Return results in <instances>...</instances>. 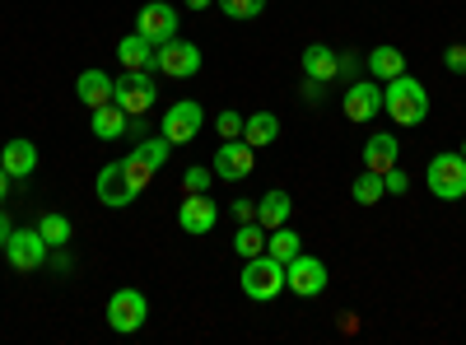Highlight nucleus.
I'll use <instances>...</instances> for the list:
<instances>
[{"instance_id": "nucleus-20", "label": "nucleus", "mask_w": 466, "mask_h": 345, "mask_svg": "<svg viewBox=\"0 0 466 345\" xmlns=\"http://www.w3.org/2000/svg\"><path fill=\"white\" fill-rule=\"evenodd\" d=\"M289 215H294V201H289V191H266V197H257V224L266 228H280V224H289Z\"/></svg>"}, {"instance_id": "nucleus-1", "label": "nucleus", "mask_w": 466, "mask_h": 345, "mask_svg": "<svg viewBox=\"0 0 466 345\" xmlns=\"http://www.w3.org/2000/svg\"><path fill=\"white\" fill-rule=\"evenodd\" d=\"M382 112L397 127H420L430 117V89H424L415 75H397V80L382 85Z\"/></svg>"}, {"instance_id": "nucleus-5", "label": "nucleus", "mask_w": 466, "mask_h": 345, "mask_svg": "<svg viewBox=\"0 0 466 345\" xmlns=\"http://www.w3.org/2000/svg\"><path fill=\"white\" fill-rule=\"evenodd\" d=\"M201 47L187 43V37H168L159 43V56H154V75H168V80H191V75L201 70Z\"/></svg>"}, {"instance_id": "nucleus-10", "label": "nucleus", "mask_w": 466, "mask_h": 345, "mask_svg": "<svg viewBox=\"0 0 466 345\" xmlns=\"http://www.w3.org/2000/svg\"><path fill=\"white\" fill-rule=\"evenodd\" d=\"M210 168H215V178H219V182H243V178L257 168V149H252L243 136H238V140H224V145L215 149Z\"/></svg>"}, {"instance_id": "nucleus-3", "label": "nucleus", "mask_w": 466, "mask_h": 345, "mask_svg": "<svg viewBox=\"0 0 466 345\" xmlns=\"http://www.w3.org/2000/svg\"><path fill=\"white\" fill-rule=\"evenodd\" d=\"M168 155H173V145L164 140V136H154V140H140L131 155L122 159V173H127V182L136 187V191H145L154 178H159V168L168 164Z\"/></svg>"}, {"instance_id": "nucleus-31", "label": "nucleus", "mask_w": 466, "mask_h": 345, "mask_svg": "<svg viewBox=\"0 0 466 345\" xmlns=\"http://www.w3.org/2000/svg\"><path fill=\"white\" fill-rule=\"evenodd\" d=\"M215 131H219L224 140H238V136H243V112H233V107L219 112V117H215Z\"/></svg>"}, {"instance_id": "nucleus-15", "label": "nucleus", "mask_w": 466, "mask_h": 345, "mask_svg": "<svg viewBox=\"0 0 466 345\" xmlns=\"http://www.w3.org/2000/svg\"><path fill=\"white\" fill-rule=\"evenodd\" d=\"M94 191H98V201L103 206H112V210H122V206H131L140 191L127 182V173H122V164H103L98 168V182H94Z\"/></svg>"}, {"instance_id": "nucleus-21", "label": "nucleus", "mask_w": 466, "mask_h": 345, "mask_svg": "<svg viewBox=\"0 0 466 345\" xmlns=\"http://www.w3.org/2000/svg\"><path fill=\"white\" fill-rule=\"evenodd\" d=\"M75 94H80V103L94 112L103 103H112V75L107 70H85L80 80H75Z\"/></svg>"}, {"instance_id": "nucleus-23", "label": "nucleus", "mask_w": 466, "mask_h": 345, "mask_svg": "<svg viewBox=\"0 0 466 345\" xmlns=\"http://www.w3.org/2000/svg\"><path fill=\"white\" fill-rule=\"evenodd\" d=\"M0 164H5L10 178H28L37 168V145L33 140H5V149H0Z\"/></svg>"}, {"instance_id": "nucleus-19", "label": "nucleus", "mask_w": 466, "mask_h": 345, "mask_svg": "<svg viewBox=\"0 0 466 345\" xmlns=\"http://www.w3.org/2000/svg\"><path fill=\"white\" fill-rule=\"evenodd\" d=\"M154 56H159V47H154L149 37H140V33H127L122 43H116V61H122V70H154Z\"/></svg>"}, {"instance_id": "nucleus-28", "label": "nucleus", "mask_w": 466, "mask_h": 345, "mask_svg": "<svg viewBox=\"0 0 466 345\" xmlns=\"http://www.w3.org/2000/svg\"><path fill=\"white\" fill-rule=\"evenodd\" d=\"M233 252H238L243 261H248V257H257V252H266V228H261L257 219L238 224V234H233Z\"/></svg>"}, {"instance_id": "nucleus-35", "label": "nucleus", "mask_w": 466, "mask_h": 345, "mask_svg": "<svg viewBox=\"0 0 466 345\" xmlns=\"http://www.w3.org/2000/svg\"><path fill=\"white\" fill-rule=\"evenodd\" d=\"M10 234H15V228H10V219H5V215H0V252H5V243H10Z\"/></svg>"}, {"instance_id": "nucleus-34", "label": "nucleus", "mask_w": 466, "mask_h": 345, "mask_svg": "<svg viewBox=\"0 0 466 345\" xmlns=\"http://www.w3.org/2000/svg\"><path fill=\"white\" fill-rule=\"evenodd\" d=\"M233 219H238V224L257 219V201H233Z\"/></svg>"}, {"instance_id": "nucleus-14", "label": "nucleus", "mask_w": 466, "mask_h": 345, "mask_svg": "<svg viewBox=\"0 0 466 345\" xmlns=\"http://www.w3.org/2000/svg\"><path fill=\"white\" fill-rule=\"evenodd\" d=\"M345 117L350 122H373V117H382V85L378 80H355L345 89Z\"/></svg>"}, {"instance_id": "nucleus-33", "label": "nucleus", "mask_w": 466, "mask_h": 345, "mask_svg": "<svg viewBox=\"0 0 466 345\" xmlns=\"http://www.w3.org/2000/svg\"><path fill=\"white\" fill-rule=\"evenodd\" d=\"M443 66H448L452 75H466V43H452V47L443 52Z\"/></svg>"}, {"instance_id": "nucleus-37", "label": "nucleus", "mask_w": 466, "mask_h": 345, "mask_svg": "<svg viewBox=\"0 0 466 345\" xmlns=\"http://www.w3.org/2000/svg\"><path fill=\"white\" fill-rule=\"evenodd\" d=\"M10 197V173H5V164H0V201Z\"/></svg>"}, {"instance_id": "nucleus-30", "label": "nucleus", "mask_w": 466, "mask_h": 345, "mask_svg": "<svg viewBox=\"0 0 466 345\" xmlns=\"http://www.w3.org/2000/svg\"><path fill=\"white\" fill-rule=\"evenodd\" d=\"M210 182H215V168H201V164H191L182 173V191H210Z\"/></svg>"}, {"instance_id": "nucleus-26", "label": "nucleus", "mask_w": 466, "mask_h": 345, "mask_svg": "<svg viewBox=\"0 0 466 345\" xmlns=\"http://www.w3.org/2000/svg\"><path fill=\"white\" fill-rule=\"evenodd\" d=\"M37 234L47 238V248H66V243H70V234H75V224H70V215L47 210L43 219H37Z\"/></svg>"}, {"instance_id": "nucleus-22", "label": "nucleus", "mask_w": 466, "mask_h": 345, "mask_svg": "<svg viewBox=\"0 0 466 345\" xmlns=\"http://www.w3.org/2000/svg\"><path fill=\"white\" fill-rule=\"evenodd\" d=\"M364 66H369V75H373V80L378 85H387V80H397V75H406V56L397 52V47H373L369 56H364Z\"/></svg>"}, {"instance_id": "nucleus-11", "label": "nucleus", "mask_w": 466, "mask_h": 345, "mask_svg": "<svg viewBox=\"0 0 466 345\" xmlns=\"http://www.w3.org/2000/svg\"><path fill=\"white\" fill-rule=\"evenodd\" d=\"M285 289H294L299 299H318L327 289V261L299 252L289 266H285Z\"/></svg>"}, {"instance_id": "nucleus-25", "label": "nucleus", "mask_w": 466, "mask_h": 345, "mask_svg": "<svg viewBox=\"0 0 466 345\" xmlns=\"http://www.w3.org/2000/svg\"><path fill=\"white\" fill-rule=\"evenodd\" d=\"M266 252L276 257V261H285V266H289V261L303 252V238L294 234L289 224H280V228H270V234H266Z\"/></svg>"}, {"instance_id": "nucleus-38", "label": "nucleus", "mask_w": 466, "mask_h": 345, "mask_svg": "<svg viewBox=\"0 0 466 345\" xmlns=\"http://www.w3.org/2000/svg\"><path fill=\"white\" fill-rule=\"evenodd\" d=\"M206 5H215V0H187V10H197V15H201Z\"/></svg>"}, {"instance_id": "nucleus-9", "label": "nucleus", "mask_w": 466, "mask_h": 345, "mask_svg": "<svg viewBox=\"0 0 466 345\" xmlns=\"http://www.w3.org/2000/svg\"><path fill=\"white\" fill-rule=\"evenodd\" d=\"M5 257L19 276H33V271H43L47 266V238L37 234V228H15L10 243H5Z\"/></svg>"}, {"instance_id": "nucleus-18", "label": "nucleus", "mask_w": 466, "mask_h": 345, "mask_svg": "<svg viewBox=\"0 0 466 345\" xmlns=\"http://www.w3.org/2000/svg\"><path fill=\"white\" fill-rule=\"evenodd\" d=\"M397 159H401V140H397L392 131H378V136H369V140H364V168L387 173Z\"/></svg>"}, {"instance_id": "nucleus-12", "label": "nucleus", "mask_w": 466, "mask_h": 345, "mask_svg": "<svg viewBox=\"0 0 466 345\" xmlns=\"http://www.w3.org/2000/svg\"><path fill=\"white\" fill-rule=\"evenodd\" d=\"M215 224H219V206L206 197V191H187V201L177 206V228L182 234L201 238V234H210Z\"/></svg>"}, {"instance_id": "nucleus-39", "label": "nucleus", "mask_w": 466, "mask_h": 345, "mask_svg": "<svg viewBox=\"0 0 466 345\" xmlns=\"http://www.w3.org/2000/svg\"><path fill=\"white\" fill-rule=\"evenodd\" d=\"M461 159H466V140H461Z\"/></svg>"}, {"instance_id": "nucleus-6", "label": "nucleus", "mask_w": 466, "mask_h": 345, "mask_svg": "<svg viewBox=\"0 0 466 345\" xmlns=\"http://www.w3.org/2000/svg\"><path fill=\"white\" fill-rule=\"evenodd\" d=\"M424 187H430L439 201H461L466 197V159L461 155H434L430 173H424Z\"/></svg>"}, {"instance_id": "nucleus-24", "label": "nucleus", "mask_w": 466, "mask_h": 345, "mask_svg": "<svg viewBox=\"0 0 466 345\" xmlns=\"http://www.w3.org/2000/svg\"><path fill=\"white\" fill-rule=\"evenodd\" d=\"M276 136H280V117H276V112H252V117H243V140L252 149L276 145Z\"/></svg>"}, {"instance_id": "nucleus-16", "label": "nucleus", "mask_w": 466, "mask_h": 345, "mask_svg": "<svg viewBox=\"0 0 466 345\" xmlns=\"http://www.w3.org/2000/svg\"><path fill=\"white\" fill-rule=\"evenodd\" d=\"M131 112L122 107V103H103V107H94L89 112V127H94V136L98 140H116V136H127L131 131Z\"/></svg>"}, {"instance_id": "nucleus-2", "label": "nucleus", "mask_w": 466, "mask_h": 345, "mask_svg": "<svg viewBox=\"0 0 466 345\" xmlns=\"http://www.w3.org/2000/svg\"><path fill=\"white\" fill-rule=\"evenodd\" d=\"M238 285H243V294H248V299L270 303V299H276V294L285 289V261H276L270 252L248 257V261H243V276H238Z\"/></svg>"}, {"instance_id": "nucleus-7", "label": "nucleus", "mask_w": 466, "mask_h": 345, "mask_svg": "<svg viewBox=\"0 0 466 345\" xmlns=\"http://www.w3.org/2000/svg\"><path fill=\"white\" fill-rule=\"evenodd\" d=\"M206 127V107L197 98H177L168 112H164V122H159V136L168 145H187V140H197V131Z\"/></svg>"}, {"instance_id": "nucleus-27", "label": "nucleus", "mask_w": 466, "mask_h": 345, "mask_svg": "<svg viewBox=\"0 0 466 345\" xmlns=\"http://www.w3.org/2000/svg\"><path fill=\"white\" fill-rule=\"evenodd\" d=\"M350 197H355L360 206H378L382 197H387V187H382V173H373V168H364L355 182H350Z\"/></svg>"}, {"instance_id": "nucleus-8", "label": "nucleus", "mask_w": 466, "mask_h": 345, "mask_svg": "<svg viewBox=\"0 0 466 345\" xmlns=\"http://www.w3.org/2000/svg\"><path fill=\"white\" fill-rule=\"evenodd\" d=\"M145 318H149V299H145L140 289H116V294L107 299V327H112L116 336L140 331Z\"/></svg>"}, {"instance_id": "nucleus-4", "label": "nucleus", "mask_w": 466, "mask_h": 345, "mask_svg": "<svg viewBox=\"0 0 466 345\" xmlns=\"http://www.w3.org/2000/svg\"><path fill=\"white\" fill-rule=\"evenodd\" d=\"M159 98V85H154V70H122L112 80V103H122L131 117H145Z\"/></svg>"}, {"instance_id": "nucleus-29", "label": "nucleus", "mask_w": 466, "mask_h": 345, "mask_svg": "<svg viewBox=\"0 0 466 345\" xmlns=\"http://www.w3.org/2000/svg\"><path fill=\"white\" fill-rule=\"evenodd\" d=\"M215 5L228 15V19H257L266 10V0H215Z\"/></svg>"}, {"instance_id": "nucleus-17", "label": "nucleus", "mask_w": 466, "mask_h": 345, "mask_svg": "<svg viewBox=\"0 0 466 345\" xmlns=\"http://www.w3.org/2000/svg\"><path fill=\"white\" fill-rule=\"evenodd\" d=\"M303 75H308V80H318V85L340 80V52H331L327 43H313L303 52Z\"/></svg>"}, {"instance_id": "nucleus-13", "label": "nucleus", "mask_w": 466, "mask_h": 345, "mask_svg": "<svg viewBox=\"0 0 466 345\" xmlns=\"http://www.w3.org/2000/svg\"><path fill=\"white\" fill-rule=\"evenodd\" d=\"M136 33L149 37L154 47L168 43V37H177V10L164 5V0H149V5H140V15H136Z\"/></svg>"}, {"instance_id": "nucleus-36", "label": "nucleus", "mask_w": 466, "mask_h": 345, "mask_svg": "<svg viewBox=\"0 0 466 345\" xmlns=\"http://www.w3.org/2000/svg\"><path fill=\"white\" fill-rule=\"evenodd\" d=\"M340 75H360V61L355 56H340Z\"/></svg>"}, {"instance_id": "nucleus-32", "label": "nucleus", "mask_w": 466, "mask_h": 345, "mask_svg": "<svg viewBox=\"0 0 466 345\" xmlns=\"http://www.w3.org/2000/svg\"><path fill=\"white\" fill-rule=\"evenodd\" d=\"M382 187H387V197H406V191H410V178H406V173L392 164V168L382 173Z\"/></svg>"}]
</instances>
